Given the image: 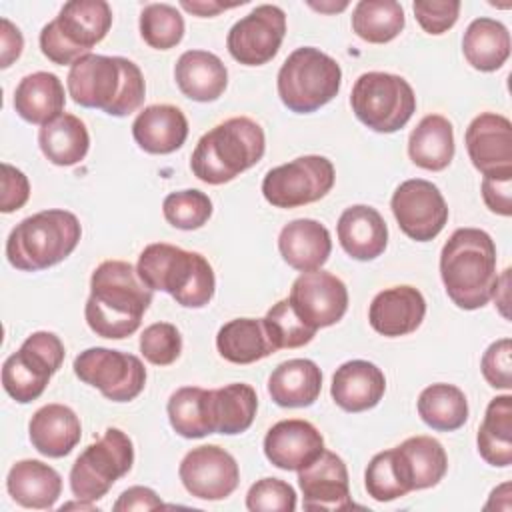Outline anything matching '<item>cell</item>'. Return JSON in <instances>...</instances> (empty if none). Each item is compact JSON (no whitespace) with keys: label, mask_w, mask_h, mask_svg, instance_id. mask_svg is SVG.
<instances>
[{"label":"cell","mask_w":512,"mask_h":512,"mask_svg":"<svg viewBox=\"0 0 512 512\" xmlns=\"http://www.w3.org/2000/svg\"><path fill=\"white\" fill-rule=\"evenodd\" d=\"M150 304L152 290L138 270L124 260H106L92 272L84 318L96 336L122 340L140 328Z\"/></svg>","instance_id":"6da1fadb"},{"label":"cell","mask_w":512,"mask_h":512,"mask_svg":"<svg viewBox=\"0 0 512 512\" xmlns=\"http://www.w3.org/2000/svg\"><path fill=\"white\" fill-rule=\"evenodd\" d=\"M66 86L76 104L98 108L118 118L138 110L146 96L140 68L122 56H82L70 66Z\"/></svg>","instance_id":"7a4b0ae2"},{"label":"cell","mask_w":512,"mask_h":512,"mask_svg":"<svg viewBox=\"0 0 512 512\" xmlns=\"http://www.w3.org/2000/svg\"><path fill=\"white\" fill-rule=\"evenodd\" d=\"M440 276L448 298L462 310H478L498 286L496 246L480 228H458L440 252Z\"/></svg>","instance_id":"3957f363"},{"label":"cell","mask_w":512,"mask_h":512,"mask_svg":"<svg viewBox=\"0 0 512 512\" xmlns=\"http://www.w3.org/2000/svg\"><path fill=\"white\" fill-rule=\"evenodd\" d=\"M264 150L262 126L252 118L234 116L216 124L198 140L190 168L198 180L218 186L258 164Z\"/></svg>","instance_id":"277c9868"},{"label":"cell","mask_w":512,"mask_h":512,"mask_svg":"<svg viewBox=\"0 0 512 512\" xmlns=\"http://www.w3.org/2000/svg\"><path fill=\"white\" fill-rule=\"evenodd\" d=\"M136 270L152 292H166L184 308H202L214 296V270L198 252L154 242L140 252Z\"/></svg>","instance_id":"5b68a950"},{"label":"cell","mask_w":512,"mask_h":512,"mask_svg":"<svg viewBox=\"0 0 512 512\" xmlns=\"http://www.w3.org/2000/svg\"><path fill=\"white\" fill-rule=\"evenodd\" d=\"M82 226L78 218L60 208L36 212L20 220L6 240L8 262L22 272L56 266L78 246Z\"/></svg>","instance_id":"8992f818"},{"label":"cell","mask_w":512,"mask_h":512,"mask_svg":"<svg viewBox=\"0 0 512 512\" xmlns=\"http://www.w3.org/2000/svg\"><path fill=\"white\" fill-rule=\"evenodd\" d=\"M112 26L104 0H70L40 32V50L54 64H74L102 42Z\"/></svg>","instance_id":"52a82bcc"},{"label":"cell","mask_w":512,"mask_h":512,"mask_svg":"<svg viewBox=\"0 0 512 512\" xmlns=\"http://www.w3.org/2000/svg\"><path fill=\"white\" fill-rule=\"evenodd\" d=\"M340 84V64L314 46L296 48L276 78L282 104L296 114H310L328 104L338 94Z\"/></svg>","instance_id":"ba28073f"},{"label":"cell","mask_w":512,"mask_h":512,"mask_svg":"<svg viewBox=\"0 0 512 512\" xmlns=\"http://www.w3.org/2000/svg\"><path fill=\"white\" fill-rule=\"evenodd\" d=\"M352 112L374 132L390 134L408 124L416 96L406 78L390 72H364L352 86Z\"/></svg>","instance_id":"9c48e42d"},{"label":"cell","mask_w":512,"mask_h":512,"mask_svg":"<svg viewBox=\"0 0 512 512\" xmlns=\"http://www.w3.org/2000/svg\"><path fill=\"white\" fill-rule=\"evenodd\" d=\"M134 446L120 428H106L100 440L86 446L70 468V490L80 502H96L112 484L130 472Z\"/></svg>","instance_id":"30bf717a"},{"label":"cell","mask_w":512,"mask_h":512,"mask_svg":"<svg viewBox=\"0 0 512 512\" xmlns=\"http://www.w3.org/2000/svg\"><path fill=\"white\" fill-rule=\"evenodd\" d=\"M64 344L54 332H34L22 346L4 360L2 386L6 394L28 404L42 396L50 378L60 370L64 362Z\"/></svg>","instance_id":"8fae6325"},{"label":"cell","mask_w":512,"mask_h":512,"mask_svg":"<svg viewBox=\"0 0 512 512\" xmlns=\"http://www.w3.org/2000/svg\"><path fill=\"white\" fill-rule=\"evenodd\" d=\"M336 180L328 158L308 154L266 172L262 194L276 208H298L324 198Z\"/></svg>","instance_id":"7c38bea8"},{"label":"cell","mask_w":512,"mask_h":512,"mask_svg":"<svg viewBox=\"0 0 512 512\" xmlns=\"http://www.w3.org/2000/svg\"><path fill=\"white\" fill-rule=\"evenodd\" d=\"M74 374L112 402L134 400L146 384V368L134 354L94 346L74 358Z\"/></svg>","instance_id":"4fadbf2b"},{"label":"cell","mask_w":512,"mask_h":512,"mask_svg":"<svg viewBox=\"0 0 512 512\" xmlns=\"http://www.w3.org/2000/svg\"><path fill=\"white\" fill-rule=\"evenodd\" d=\"M400 230L416 240H434L448 222V206L440 188L424 178L402 182L390 200Z\"/></svg>","instance_id":"5bb4252c"},{"label":"cell","mask_w":512,"mask_h":512,"mask_svg":"<svg viewBox=\"0 0 512 512\" xmlns=\"http://www.w3.org/2000/svg\"><path fill=\"white\" fill-rule=\"evenodd\" d=\"M284 34V10L274 4H260L230 28L226 48L236 62L244 66H262L278 54Z\"/></svg>","instance_id":"9a60e30c"},{"label":"cell","mask_w":512,"mask_h":512,"mask_svg":"<svg viewBox=\"0 0 512 512\" xmlns=\"http://www.w3.org/2000/svg\"><path fill=\"white\" fill-rule=\"evenodd\" d=\"M288 302L308 328L318 330L342 320L348 310V288L330 272H302L292 284Z\"/></svg>","instance_id":"2e32d148"},{"label":"cell","mask_w":512,"mask_h":512,"mask_svg":"<svg viewBox=\"0 0 512 512\" xmlns=\"http://www.w3.org/2000/svg\"><path fill=\"white\" fill-rule=\"evenodd\" d=\"M178 474L188 494L200 500H224L240 482L236 458L216 444H204L186 452Z\"/></svg>","instance_id":"e0dca14e"},{"label":"cell","mask_w":512,"mask_h":512,"mask_svg":"<svg viewBox=\"0 0 512 512\" xmlns=\"http://www.w3.org/2000/svg\"><path fill=\"white\" fill-rule=\"evenodd\" d=\"M468 156L482 176H512V124L496 112L478 114L464 134Z\"/></svg>","instance_id":"ac0fdd59"},{"label":"cell","mask_w":512,"mask_h":512,"mask_svg":"<svg viewBox=\"0 0 512 512\" xmlns=\"http://www.w3.org/2000/svg\"><path fill=\"white\" fill-rule=\"evenodd\" d=\"M298 484L306 510H346L354 506L350 500L348 468L330 450H322L314 462L298 470Z\"/></svg>","instance_id":"d6986e66"},{"label":"cell","mask_w":512,"mask_h":512,"mask_svg":"<svg viewBox=\"0 0 512 512\" xmlns=\"http://www.w3.org/2000/svg\"><path fill=\"white\" fill-rule=\"evenodd\" d=\"M324 450V438L314 424L300 418L276 422L264 436V454L280 470H302Z\"/></svg>","instance_id":"ffe728a7"},{"label":"cell","mask_w":512,"mask_h":512,"mask_svg":"<svg viewBox=\"0 0 512 512\" xmlns=\"http://www.w3.org/2000/svg\"><path fill=\"white\" fill-rule=\"evenodd\" d=\"M426 300L414 286H392L374 296L368 308L370 326L388 338L412 334L424 320Z\"/></svg>","instance_id":"44dd1931"},{"label":"cell","mask_w":512,"mask_h":512,"mask_svg":"<svg viewBox=\"0 0 512 512\" xmlns=\"http://www.w3.org/2000/svg\"><path fill=\"white\" fill-rule=\"evenodd\" d=\"M342 250L360 262L378 258L388 244V226L382 214L366 204L346 208L336 224Z\"/></svg>","instance_id":"7402d4cb"},{"label":"cell","mask_w":512,"mask_h":512,"mask_svg":"<svg viewBox=\"0 0 512 512\" xmlns=\"http://www.w3.org/2000/svg\"><path fill=\"white\" fill-rule=\"evenodd\" d=\"M386 392L384 372L368 360H348L332 376V400L346 412L374 408Z\"/></svg>","instance_id":"603a6c76"},{"label":"cell","mask_w":512,"mask_h":512,"mask_svg":"<svg viewBox=\"0 0 512 512\" xmlns=\"http://www.w3.org/2000/svg\"><path fill=\"white\" fill-rule=\"evenodd\" d=\"M278 250L284 262L298 272L320 270L332 252L330 232L312 218L292 220L280 230Z\"/></svg>","instance_id":"cb8c5ba5"},{"label":"cell","mask_w":512,"mask_h":512,"mask_svg":"<svg viewBox=\"0 0 512 512\" xmlns=\"http://www.w3.org/2000/svg\"><path fill=\"white\" fill-rule=\"evenodd\" d=\"M136 144L148 154H172L188 138V120L178 106H146L132 122Z\"/></svg>","instance_id":"d4e9b609"},{"label":"cell","mask_w":512,"mask_h":512,"mask_svg":"<svg viewBox=\"0 0 512 512\" xmlns=\"http://www.w3.org/2000/svg\"><path fill=\"white\" fill-rule=\"evenodd\" d=\"M28 436L42 456L62 458L80 442L82 426L72 408L64 404H46L32 414Z\"/></svg>","instance_id":"484cf974"},{"label":"cell","mask_w":512,"mask_h":512,"mask_svg":"<svg viewBox=\"0 0 512 512\" xmlns=\"http://www.w3.org/2000/svg\"><path fill=\"white\" fill-rule=\"evenodd\" d=\"M174 80L186 98L214 102L226 90L228 70L224 62L208 50H186L176 60Z\"/></svg>","instance_id":"4316f807"},{"label":"cell","mask_w":512,"mask_h":512,"mask_svg":"<svg viewBox=\"0 0 512 512\" xmlns=\"http://www.w3.org/2000/svg\"><path fill=\"white\" fill-rule=\"evenodd\" d=\"M6 488L12 500L24 508L48 510L62 492L60 474L42 460H18L6 476Z\"/></svg>","instance_id":"83f0119b"},{"label":"cell","mask_w":512,"mask_h":512,"mask_svg":"<svg viewBox=\"0 0 512 512\" xmlns=\"http://www.w3.org/2000/svg\"><path fill=\"white\" fill-rule=\"evenodd\" d=\"M322 390V372L308 358L278 364L268 378V394L282 408L312 406Z\"/></svg>","instance_id":"f1b7e54d"},{"label":"cell","mask_w":512,"mask_h":512,"mask_svg":"<svg viewBox=\"0 0 512 512\" xmlns=\"http://www.w3.org/2000/svg\"><path fill=\"white\" fill-rule=\"evenodd\" d=\"M66 94L60 78L52 72L24 76L14 90V110L30 124H48L64 114Z\"/></svg>","instance_id":"f546056e"},{"label":"cell","mask_w":512,"mask_h":512,"mask_svg":"<svg viewBox=\"0 0 512 512\" xmlns=\"http://www.w3.org/2000/svg\"><path fill=\"white\" fill-rule=\"evenodd\" d=\"M394 450L410 492L436 486L448 470L446 450L432 436L406 438Z\"/></svg>","instance_id":"4dcf8cb0"},{"label":"cell","mask_w":512,"mask_h":512,"mask_svg":"<svg viewBox=\"0 0 512 512\" xmlns=\"http://www.w3.org/2000/svg\"><path fill=\"white\" fill-rule=\"evenodd\" d=\"M410 160L432 172L444 170L454 158V128L442 114L424 116L408 138Z\"/></svg>","instance_id":"1f68e13d"},{"label":"cell","mask_w":512,"mask_h":512,"mask_svg":"<svg viewBox=\"0 0 512 512\" xmlns=\"http://www.w3.org/2000/svg\"><path fill=\"white\" fill-rule=\"evenodd\" d=\"M462 52L474 70L494 72L510 56V32L494 18H476L464 32Z\"/></svg>","instance_id":"d6a6232c"},{"label":"cell","mask_w":512,"mask_h":512,"mask_svg":"<svg viewBox=\"0 0 512 512\" xmlns=\"http://www.w3.org/2000/svg\"><path fill=\"white\" fill-rule=\"evenodd\" d=\"M220 356L232 364H252L276 352L262 318H234L216 334Z\"/></svg>","instance_id":"836d02e7"},{"label":"cell","mask_w":512,"mask_h":512,"mask_svg":"<svg viewBox=\"0 0 512 512\" xmlns=\"http://www.w3.org/2000/svg\"><path fill=\"white\" fill-rule=\"evenodd\" d=\"M210 422L218 434H240L246 432L258 410V396L250 384L234 382L208 394Z\"/></svg>","instance_id":"e575fe53"},{"label":"cell","mask_w":512,"mask_h":512,"mask_svg":"<svg viewBox=\"0 0 512 512\" xmlns=\"http://www.w3.org/2000/svg\"><path fill=\"white\" fill-rule=\"evenodd\" d=\"M38 144L52 164L74 166L88 154L90 136L78 116L64 112L40 128Z\"/></svg>","instance_id":"d590c367"},{"label":"cell","mask_w":512,"mask_h":512,"mask_svg":"<svg viewBox=\"0 0 512 512\" xmlns=\"http://www.w3.org/2000/svg\"><path fill=\"white\" fill-rule=\"evenodd\" d=\"M480 456L498 468L512 464V396L502 394L490 400L476 434Z\"/></svg>","instance_id":"8d00e7d4"},{"label":"cell","mask_w":512,"mask_h":512,"mask_svg":"<svg viewBox=\"0 0 512 512\" xmlns=\"http://www.w3.org/2000/svg\"><path fill=\"white\" fill-rule=\"evenodd\" d=\"M418 414L426 426L440 432H452L468 420V400L464 392L446 382L426 386L418 396Z\"/></svg>","instance_id":"74e56055"},{"label":"cell","mask_w":512,"mask_h":512,"mask_svg":"<svg viewBox=\"0 0 512 512\" xmlns=\"http://www.w3.org/2000/svg\"><path fill=\"white\" fill-rule=\"evenodd\" d=\"M210 390L200 386H182L168 398L166 412L170 426L182 438H204L214 434L210 422Z\"/></svg>","instance_id":"f35d334b"},{"label":"cell","mask_w":512,"mask_h":512,"mask_svg":"<svg viewBox=\"0 0 512 512\" xmlns=\"http://www.w3.org/2000/svg\"><path fill=\"white\" fill-rule=\"evenodd\" d=\"M352 30L370 44H386L404 30V10L396 0H360L352 12Z\"/></svg>","instance_id":"ab89813d"},{"label":"cell","mask_w":512,"mask_h":512,"mask_svg":"<svg viewBox=\"0 0 512 512\" xmlns=\"http://www.w3.org/2000/svg\"><path fill=\"white\" fill-rule=\"evenodd\" d=\"M140 36L156 50H170L184 38V18L170 4H148L140 12Z\"/></svg>","instance_id":"60d3db41"},{"label":"cell","mask_w":512,"mask_h":512,"mask_svg":"<svg viewBox=\"0 0 512 512\" xmlns=\"http://www.w3.org/2000/svg\"><path fill=\"white\" fill-rule=\"evenodd\" d=\"M364 486L368 496H372L376 502H390L410 492L394 448L378 452L368 462L364 472Z\"/></svg>","instance_id":"b9f144b4"},{"label":"cell","mask_w":512,"mask_h":512,"mask_svg":"<svg viewBox=\"0 0 512 512\" xmlns=\"http://www.w3.org/2000/svg\"><path fill=\"white\" fill-rule=\"evenodd\" d=\"M262 320H264V328L268 332V338H270V342L274 344L276 350L300 348V346L308 344L316 334V330L308 328L298 318V314L294 312L288 298L276 302L266 312V316Z\"/></svg>","instance_id":"7bdbcfd3"},{"label":"cell","mask_w":512,"mask_h":512,"mask_svg":"<svg viewBox=\"0 0 512 512\" xmlns=\"http://www.w3.org/2000/svg\"><path fill=\"white\" fill-rule=\"evenodd\" d=\"M164 218L170 226L180 230H198L212 216V200L200 190L172 192L162 202Z\"/></svg>","instance_id":"ee69618b"},{"label":"cell","mask_w":512,"mask_h":512,"mask_svg":"<svg viewBox=\"0 0 512 512\" xmlns=\"http://www.w3.org/2000/svg\"><path fill=\"white\" fill-rule=\"evenodd\" d=\"M140 352L154 366H170L182 352V336L170 322H154L140 334Z\"/></svg>","instance_id":"f6af8a7d"},{"label":"cell","mask_w":512,"mask_h":512,"mask_svg":"<svg viewBox=\"0 0 512 512\" xmlns=\"http://www.w3.org/2000/svg\"><path fill=\"white\" fill-rule=\"evenodd\" d=\"M246 508L252 512H294L296 492L280 478H262L250 486Z\"/></svg>","instance_id":"bcb514c9"},{"label":"cell","mask_w":512,"mask_h":512,"mask_svg":"<svg viewBox=\"0 0 512 512\" xmlns=\"http://www.w3.org/2000/svg\"><path fill=\"white\" fill-rule=\"evenodd\" d=\"M414 16L424 32L438 36L450 30L460 14L458 0H416L412 4Z\"/></svg>","instance_id":"7dc6e473"},{"label":"cell","mask_w":512,"mask_h":512,"mask_svg":"<svg viewBox=\"0 0 512 512\" xmlns=\"http://www.w3.org/2000/svg\"><path fill=\"white\" fill-rule=\"evenodd\" d=\"M510 354H512V342L510 338H500L492 342L480 362L482 376L492 388L510 390L512 386V366H510Z\"/></svg>","instance_id":"c3c4849f"},{"label":"cell","mask_w":512,"mask_h":512,"mask_svg":"<svg viewBox=\"0 0 512 512\" xmlns=\"http://www.w3.org/2000/svg\"><path fill=\"white\" fill-rule=\"evenodd\" d=\"M28 198H30V182L26 174L8 162H2L0 210L4 214L20 210L28 202Z\"/></svg>","instance_id":"681fc988"},{"label":"cell","mask_w":512,"mask_h":512,"mask_svg":"<svg viewBox=\"0 0 512 512\" xmlns=\"http://www.w3.org/2000/svg\"><path fill=\"white\" fill-rule=\"evenodd\" d=\"M484 204L500 216L512 214V176H484L482 178Z\"/></svg>","instance_id":"f907efd6"},{"label":"cell","mask_w":512,"mask_h":512,"mask_svg":"<svg viewBox=\"0 0 512 512\" xmlns=\"http://www.w3.org/2000/svg\"><path fill=\"white\" fill-rule=\"evenodd\" d=\"M164 506L158 494L152 488L146 486H132L120 494V498L114 504L116 512H128V510H154Z\"/></svg>","instance_id":"816d5d0a"},{"label":"cell","mask_w":512,"mask_h":512,"mask_svg":"<svg viewBox=\"0 0 512 512\" xmlns=\"http://www.w3.org/2000/svg\"><path fill=\"white\" fill-rule=\"evenodd\" d=\"M0 24H2V30H0V48H2L0 66L8 68L14 60L20 58L22 48H24V38H22V32L8 18H2Z\"/></svg>","instance_id":"f5cc1de1"},{"label":"cell","mask_w":512,"mask_h":512,"mask_svg":"<svg viewBox=\"0 0 512 512\" xmlns=\"http://www.w3.org/2000/svg\"><path fill=\"white\" fill-rule=\"evenodd\" d=\"M180 6L184 8V10H188V12H192V14H196V16H202V18H206V16H216L218 12H222V10H228V8H234L236 4H232V6H226V4H220V2H212V0H198V2H188V0H182L180 2Z\"/></svg>","instance_id":"db71d44e"},{"label":"cell","mask_w":512,"mask_h":512,"mask_svg":"<svg viewBox=\"0 0 512 512\" xmlns=\"http://www.w3.org/2000/svg\"><path fill=\"white\" fill-rule=\"evenodd\" d=\"M310 6L314 8V10H320V12H340V10H344L346 6H348V2H340V4H314V2H310Z\"/></svg>","instance_id":"11a10c76"}]
</instances>
